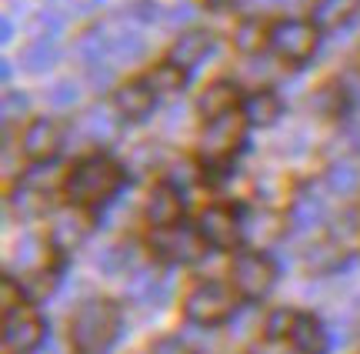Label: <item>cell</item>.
Here are the masks:
<instances>
[{
    "instance_id": "e0dca14e",
    "label": "cell",
    "mask_w": 360,
    "mask_h": 354,
    "mask_svg": "<svg viewBox=\"0 0 360 354\" xmlns=\"http://www.w3.org/2000/svg\"><path fill=\"white\" fill-rule=\"evenodd\" d=\"M281 234H283V221L281 214H274V210H257V214H250L244 221V237L254 241L257 248H267L274 241H281Z\"/></svg>"
},
{
    "instance_id": "4fadbf2b",
    "label": "cell",
    "mask_w": 360,
    "mask_h": 354,
    "mask_svg": "<svg viewBox=\"0 0 360 354\" xmlns=\"http://www.w3.org/2000/svg\"><path fill=\"white\" fill-rule=\"evenodd\" d=\"M214 51V34H207V30H191V34H184L177 37V44L170 47V61L184 70H191L204 61L207 53Z\"/></svg>"
},
{
    "instance_id": "60d3db41",
    "label": "cell",
    "mask_w": 360,
    "mask_h": 354,
    "mask_svg": "<svg viewBox=\"0 0 360 354\" xmlns=\"http://www.w3.org/2000/svg\"><path fill=\"white\" fill-rule=\"evenodd\" d=\"M193 7L191 4H180V7H170L167 13H164V20H167V24H187V20H193Z\"/></svg>"
},
{
    "instance_id": "4316f807",
    "label": "cell",
    "mask_w": 360,
    "mask_h": 354,
    "mask_svg": "<svg viewBox=\"0 0 360 354\" xmlns=\"http://www.w3.org/2000/svg\"><path fill=\"white\" fill-rule=\"evenodd\" d=\"M290 221H294L297 227H314V224H321L323 221V201L317 194H300L294 201Z\"/></svg>"
},
{
    "instance_id": "8d00e7d4",
    "label": "cell",
    "mask_w": 360,
    "mask_h": 354,
    "mask_svg": "<svg viewBox=\"0 0 360 354\" xmlns=\"http://www.w3.org/2000/svg\"><path fill=\"white\" fill-rule=\"evenodd\" d=\"M37 281H27L24 284V291L34 298V301H40V298H47L53 288H57V274L53 271H47V274H34Z\"/></svg>"
},
{
    "instance_id": "ab89813d",
    "label": "cell",
    "mask_w": 360,
    "mask_h": 354,
    "mask_svg": "<svg viewBox=\"0 0 360 354\" xmlns=\"http://www.w3.org/2000/svg\"><path fill=\"white\" fill-rule=\"evenodd\" d=\"M150 354H191V351H187V344L180 338H164V341H157L150 348Z\"/></svg>"
},
{
    "instance_id": "f35d334b",
    "label": "cell",
    "mask_w": 360,
    "mask_h": 354,
    "mask_svg": "<svg viewBox=\"0 0 360 354\" xmlns=\"http://www.w3.org/2000/svg\"><path fill=\"white\" fill-rule=\"evenodd\" d=\"M193 181H197V174H193L191 160H180V164H174V171H170V184L184 187V184H193Z\"/></svg>"
},
{
    "instance_id": "b9f144b4",
    "label": "cell",
    "mask_w": 360,
    "mask_h": 354,
    "mask_svg": "<svg viewBox=\"0 0 360 354\" xmlns=\"http://www.w3.org/2000/svg\"><path fill=\"white\" fill-rule=\"evenodd\" d=\"M37 237H24V241H20V254H17V264H20V267H27V264H34V258H37Z\"/></svg>"
},
{
    "instance_id": "f1b7e54d",
    "label": "cell",
    "mask_w": 360,
    "mask_h": 354,
    "mask_svg": "<svg viewBox=\"0 0 360 354\" xmlns=\"http://www.w3.org/2000/svg\"><path fill=\"white\" fill-rule=\"evenodd\" d=\"M143 53H147V44L137 34H117V37H110V57L120 61V64H134V61H141Z\"/></svg>"
},
{
    "instance_id": "ac0fdd59",
    "label": "cell",
    "mask_w": 360,
    "mask_h": 354,
    "mask_svg": "<svg viewBox=\"0 0 360 354\" xmlns=\"http://www.w3.org/2000/svg\"><path fill=\"white\" fill-rule=\"evenodd\" d=\"M87 221L80 217V214H60L57 224L51 227V244L57 251H74L84 244V237H87Z\"/></svg>"
},
{
    "instance_id": "277c9868",
    "label": "cell",
    "mask_w": 360,
    "mask_h": 354,
    "mask_svg": "<svg viewBox=\"0 0 360 354\" xmlns=\"http://www.w3.org/2000/svg\"><path fill=\"white\" fill-rule=\"evenodd\" d=\"M231 277H233V288H237L240 298L260 301V298H267L270 288L277 284V264H274V258L264 254V251H240V254L233 258Z\"/></svg>"
},
{
    "instance_id": "9a60e30c",
    "label": "cell",
    "mask_w": 360,
    "mask_h": 354,
    "mask_svg": "<svg viewBox=\"0 0 360 354\" xmlns=\"http://www.w3.org/2000/svg\"><path fill=\"white\" fill-rule=\"evenodd\" d=\"M290 344H294L297 354H327L330 348V338L317 317L310 315H300L294 324V334H290Z\"/></svg>"
},
{
    "instance_id": "30bf717a",
    "label": "cell",
    "mask_w": 360,
    "mask_h": 354,
    "mask_svg": "<svg viewBox=\"0 0 360 354\" xmlns=\"http://www.w3.org/2000/svg\"><path fill=\"white\" fill-rule=\"evenodd\" d=\"M154 94L157 91L147 84V77L143 80H127L124 87H117L114 104L127 120H143L150 110H154Z\"/></svg>"
},
{
    "instance_id": "bcb514c9",
    "label": "cell",
    "mask_w": 360,
    "mask_h": 354,
    "mask_svg": "<svg viewBox=\"0 0 360 354\" xmlns=\"http://www.w3.org/2000/svg\"><path fill=\"white\" fill-rule=\"evenodd\" d=\"M207 7H214V11H220V7H231V4H237V0H204Z\"/></svg>"
},
{
    "instance_id": "ba28073f",
    "label": "cell",
    "mask_w": 360,
    "mask_h": 354,
    "mask_svg": "<svg viewBox=\"0 0 360 354\" xmlns=\"http://www.w3.org/2000/svg\"><path fill=\"white\" fill-rule=\"evenodd\" d=\"M47 338V321L30 311V308H17L11 315H4V348L11 354H30L37 351Z\"/></svg>"
},
{
    "instance_id": "d4e9b609",
    "label": "cell",
    "mask_w": 360,
    "mask_h": 354,
    "mask_svg": "<svg viewBox=\"0 0 360 354\" xmlns=\"http://www.w3.org/2000/svg\"><path fill=\"white\" fill-rule=\"evenodd\" d=\"M97 267L110 277L124 274L127 267H134V244H110V248H103L101 258H97Z\"/></svg>"
},
{
    "instance_id": "7bdbcfd3",
    "label": "cell",
    "mask_w": 360,
    "mask_h": 354,
    "mask_svg": "<svg viewBox=\"0 0 360 354\" xmlns=\"http://www.w3.org/2000/svg\"><path fill=\"white\" fill-rule=\"evenodd\" d=\"M110 77H114V70L107 64H94L90 67V80H94V87H107L110 84Z\"/></svg>"
},
{
    "instance_id": "74e56055",
    "label": "cell",
    "mask_w": 360,
    "mask_h": 354,
    "mask_svg": "<svg viewBox=\"0 0 360 354\" xmlns=\"http://www.w3.org/2000/svg\"><path fill=\"white\" fill-rule=\"evenodd\" d=\"M27 107H30L27 94H17V91H7V94H4V118H7V120H11L13 114H24Z\"/></svg>"
},
{
    "instance_id": "7c38bea8",
    "label": "cell",
    "mask_w": 360,
    "mask_h": 354,
    "mask_svg": "<svg viewBox=\"0 0 360 354\" xmlns=\"http://www.w3.org/2000/svg\"><path fill=\"white\" fill-rule=\"evenodd\" d=\"M60 144H64V134H60V124H53V120H34L24 134V151L34 160L57 158Z\"/></svg>"
},
{
    "instance_id": "d6986e66",
    "label": "cell",
    "mask_w": 360,
    "mask_h": 354,
    "mask_svg": "<svg viewBox=\"0 0 360 354\" xmlns=\"http://www.w3.org/2000/svg\"><path fill=\"white\" fill-rule=\"evenodd\" d=\"M57 57H60V51H57V40L34 37L24 47V53H20V64H24L27 74H44V70H51V67L57 64Z\"/></svg>"
},
{
    "instance_id": "5bb4252c",
    "label": "cell",
    "mask_w": 360,
    "mask_h": 354,
    "mask_svg": "<svg viewBox=\"0 0 360 354\" xmlns=\"http://www.w3.org/2000/svg\"><path fill=\"white\" fill-rule=\"evenodd\" d=\"M127 298L134 304H143V308L160 304L167 298V281H164V274H157L154 267H141V271L127 281Z\"/></svg>"
},
{
    "instance_id": "603a6c76",
    "label": "cell",
    "mask_w": 360,
    "mask_h": 354,
    "mask_svg": "<svg viewBox=\"0 0 360 354\" xmlns=\"http://www.w3.org/2000/svg\"><path fill=\"white\" fill-rule=\"evenodd\" d=\"M80 131L87 134V141H94V144H107V141L117 137V120L110 118L107 110L94 107V110H87V114L80 118Z\"/></svg>"
},
{
    "instance_id": "8fae6325",
    "label": "cell",
    "mask_w": 360,
    "mask_h": 354,
    "mask_svg": "<svg viewBox=\"0 0 360 354\" xmlns=\"http://www.w3.org/2000/svg\"><path fill=\"white\" fill-rule=\"evenodd\" d=\"M184 214V201H180V187L177 184H160L150 191L147 197V221L154 227H170L180 221Z\"/></svg>"
},
{
    "instance_id": "ee69618b",
    "label": "cell",
    "mask_w": 360,
    "mask_h": 354,
    "mask_svg": "<svg viewBox=\"0 0 360 354\" xmlns=\"http://www.w3.org/2000/svg\"><path fill=\"white\" fill-rule=\"evenodd\" d=\"M134 17H141V20H154L157 7L154 4H137V7H134Z\"/></svg>"
},
{
    "instance_id": "83f0119b",
    "label": "cell",
    "mask_w": 360,
    "mask_h": 354,
    "mask_svg": "<svg viewBox=\"0 0 360 354\" xmlns=\"http://www.w3.org/2000/svg\"><path fill=\"white\" fill-rule=\"evenodd\" d=\"M314 107L321 110L323 118H340V114L347 110V91H344L340 84H327V87H321V91H317Z\"/></svg>"
},
{
    "instance_id": "44dd1931",
    "label": "cell",
    "mask_w": 360,
    "mask_h": 354,
    "mask_svg": "<svg viewBox=\"0 0 360 354\" xmlns=\"http://www.w3.org/2000/svg\"><path fill=\"white\" fill-rule=\"evenodd\" d=\"M244 114H247L250 124L267 127V124H274V120L281 118V97H277L274 91H254L244 101Z\"/></svg>"
},
{
    "instance_id": "5b68a950",
    "label": "cell",
    "mask_w": 360,
    "mask_h": 354,
    "mask_svg": "<svg viewBox=\"0 0 360 354\" xmlns=\"http://www.w3.org/2000/svg\"><path fill=\"white\" fill-rule=\"evenodd\" d=\"M247 124H250L247 114H237V110H227V114L214 118L204 127V134H200V154L207 160H214V164L227 160L237 147L244 144Z\"/></svg>"
},
{
    "instance_id": "f6af8a7d",
    "label": "cell",
    "mask_w": 360,
    "mask_h": 354,
    "mask_svg": "<svg viewBox=\"0 0 360 354\" xmlns=\"http://www.w3.org/2000/svg\"><path fill=\"white\" fill-rule=\"evenodd\" d=\"M11 37H13V24H11V20H4V24H0V40L7 44Z\"/></svg>"
},
{
    "instance_id": "f546056e",
    "label": "cell",
    "mask_w": 360,
    "mask_h": 354,
    "mask_svg": "<svg viewBox=\"0 0 360 354\" xmlns=\"http://www.w3.org/2000/svg\"><path fill=\"white\" fill-rule=\"evenodd\" d=\"M80 57L87 61V67L94 64H103L107 57H110V37L103 34V30H90L80 37Z\"/></svg>"
},
{
    "instance_id": "836d02e7",
    "label": "cell",
    "mask_w": 360,
    "mask_h": 354,
    "mask_svg": "<svg viewBox=\"0 0 360 354\" xmlns=\"http://www.w3.org/2000/svg\"><path fill=\"white\" fill-rule=\"evenodd\" d=\"M340 264H344L340 248H314L307 254V267H314V271H334Z\"/></svg>"
},
{
    "instance_id": "3957f363",
    "label": "cell",
    "mask_w": 360,
    "mask_h": 354,
    "mask_svg": "<svg viewBox=\"0 0 360 354\" xmlns=\"http://www.w3.org/2000/svg\"><path fill=\"white\" fill-rule=\"evenodd\" d=\"M233 308H237V298L227 284L220 281H204L187 294L184 301V315L191 324H200V328H217L224 321H231Z\"/></svg>"
},
{
    "instance_id": "d6a6232c",
    "label": "cell",
    "mask_w": 360,
    "mask_h": 354,
    "mask_svg": "<svg viewBox=\"0 0 360 354\" xmlns=\"http://www.w3.org/2000/svg\"><path fill=\"white\" fill-rule=\"evenodd\" d=\"M237 47L240 51H260L264 47V40H270V37H264V27L257 24V20H244V24L237 27Z\"/></svg>"
},
{
    "instance_id": "4dcf8cb0",
    "label": "cell",
    "mask_w": 360,
    "mask_h": 354,
    "mask_svg": "<svg viewBox=\"0 0 360 354\" xmlns=\"http://www.w3.org/2000/svg\"><path fill=\"white\" fill-rule=\"evenodd\" d=\"M297 311H290V308H281V311H274V315L267 317V324H264V331H267L270 341H290V334H294V324H297Z\"/></svg>"
},
{
    "instance_id": "2e32d148",
    "label": "cell",
    "mask_w": 360,
    "mask_h": 354,
    "mask_svg": "<svg viewBox=\"0 0 360 354\" xmlns=\"http://www.w3.org/2000/svg\"><path fill=\"white\" fill-rule=\"evenodd\" d=\"M237 87L233 84H227V80H217V84H210L204 94H200V101H197V110L204 114L207 120L220 118V114H227V110H233L237 107Z\"/></svg>"
},
{
    "instance_id": "ffe728a7",
    "label": "cell",
    "mask_w": 360,
    "mask_h": 354,
    "mask_svg": "<svg viewBox=\"0 0 360 354\" xmlns=\"http://www.w3.org/2000/svg\"><path fill=\"white\" fill-rule=\"evenodd\" d=\"M357 11H360V0H317L314 4V24L337 30V27L347 24Z\"/></svg>"
},
{
    "instance_id": "7a4b0ae2",
    "label": "cell",
    "mask_w": 360,
    "mask_h": 354,
    "mask_svg": "<svg viewBox=\"0 0 360 354\" xmlns=\"http://www.w3.org/2000/svg\"><path fill=\"white\" fill-rule=\"evenodd\" d=\"M124 187V167L107 154L84 158L67 177V197L74 204H107Z\"/></svg>"
},
{
    "instance_id": "484cf974",
    "label": "cell",
    "mask_w": 360,
    "mask_h": 354,
    "mask_svg": "<svg viewBox=\"0 0 360 354\" xmlns=\"http://www.w3.org/2000/svg\"><path fill=\"white\" fill-rule=\"evenodd\" d=\"M327 187L334 194H354L360 187V171L354 160H337L334 167L327 171Z\"/></svg>"
},
{
    "instance_id": "8992f818",
    "label": "cell",
    "mask_w": 360,
    "mask_h": 354,
    "mask_svg": "<svg viewBox=\"0 0 360 354\" xmlns=\"http://www.w3.org/2000/svg\"><path fill=\"white\" fill-rule=\"evenodd\" d=\"M317 24L310 20H283L270 30V47L287 64H304L317 51Z\"/></svg>"
},
{
    "instance_id": "cb8c5ba5",
    "label": "cell",
    "mask_w": 360,
    "mask_h": 354,
    "mask_svg": "<svg viewBox=\"0 0 360 354\" xmlns=\"http://www.w3.org/2000/svg\"><path fill=\"white\" fill-rule=\"evenodd\" d=\"M147 84H150L157 94H177V91H184V84H187V70L177 67L174 61H167V64H157L154 70L147 74Z\"/></svg>"
},
{
    "instance_id": "6da1fadb",
    "label": "cell",
    "mask_w": 360,
    "mask_h": 354,
    "mask_svg": "<svg viewBox=\"0 0 360 354\" xmlns=\"http://www.w3.org/2000/svg\"><path fill=\"white\" fill-rule=\"evenodd\" d=\"M124 331L120 308L107 298H90L70 317V348L74 354H107Z\"/></svg>"
},
{
    "instance_id": "7402d4cb",
    "label": "cell",
    "mask_w": 360,
    "mask_h": 354,
    "mask_svg": "<svg viewBox=\"0 0 360 354\" xmlns=\"http://www.w3.org/2000/svg\"><path fill=\"white\" fill-rule=\"evenodd\" d=\"M11 204L13 210L20 214V217H40L44 210L51 208V191H44V187H34V184H20L17 191L11 194Z\"/></svg>"
},
{
    "instance_id": "7dc6e473",
    "label": "cell",
    "mask_w": 360,
    "mask_h": 354,
    "mask_svg": "<svg viewBox=\"0 0 360 354\" xmlns=\"http://www.w3.org/2000/svg\"><path fill=\"white\" fill-rule=\"evenodd\" d=\"M260 4H283V0H260Z\"/></svg>"
},
{
    "instance_id": "d590c367",
    "label": "cell",
    "mask_w": 360,
    "mask_h": 354,
    "mask_svg": "<svg viewBox=\"0 0 360 354\" xmlns=\"http://www.w3.org/2000/svg\"><path fill=\"white\" fill-rule=\"evenodd\" d=\"M0 301H4V315H11V311H17V308H24V291L13 284V277H4L0 281Z\"/></svg>"
},
{
    "instance_id": "52a82bcc",
    "label": "cell",
    "mask_w": 360,
    "mask_h": 354,
    "mask_svg": "<svg viewBox=\"0 0 360 354\" xmlns=\"http://www.w3.org/2000/svg\"><path fill=\"white\" fill-rule=\"evenodd\" d=\"M150 248H154L164 261L191 264V261H200L210 244L204 241L200 231L184 227V224H170V227H157V234L150 237Z\"/></svg>"
},
{
    "instance_id": "e575fe53",
    "label": "cell",
    "mask_w": 360,
    "mask_h": 354,
    "mask_svg": "<svg viewBox=\"0 0 360 354\" xmlns=\"http://www.w3.org/2000/svg\"><path fill=\"white\" fill-rule=\"evenodd\" d=\"M47 101H51L53 107H74L80 101V91L74 80H57L51 87V94H47Z\"/></svg>"
},
{
    "instance_id": "9c48e42d",
    "label": "cell",
    "mask_w": 360,
    "mask_h": 354,
    "mask_svg": "<svg viewBox=\"0 0 360 354\" xmlns=\"http://www.w3.org/2000/svg\"><path fill=\"white\" fill-rule=\"evenodd\" d=\"M197 231L204 234V241L217 251H231L244 241V221L240 214L231 208H207L197 221Z\"/></svg>"
},
{
    "instance_id": "1f68e13d",
    "label": "cell",
    "mask_w": 360,
    "mask_h": 354,
    "mask_svg": "<svg viewBox=\"0 0 360 354\" xmlns=\"http://www.w3.org/2000/svg\"><path fill=\"white\" fill-rule=\"evenodd\" d=\"M30 30H34V37L57 40L60 37V30H64V17H60V13H51V11H40L37 17L30 20Z\"/></svg>"
}]
</instances>
